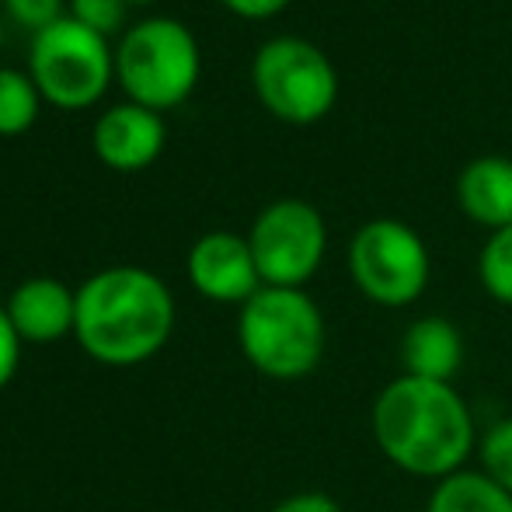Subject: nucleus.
Instances as JSON below:
<instances>
[{
  "mask_svg": "<svg viewBox=\"0 0 512 512\" xmlns=\"http://www.w3.org/2000/svg\"><path fill=\"white\" fill-rule=\"evenodd\" d=\"M370 429L377 450L398 471L425 481L464 471L478 450L474 415L457 387L411 373H398L373 398Z\"/></svg>",
  "mask_w": 512,
  "mask_h": 512,
  "instance_id": "obj_1",
  "label": "nucleus"
},
{
  "mask_svg": "<svg viewBox=\"0 0 512 512\" xmlns=\"http://www.w3.org/2000/svg\"><path fill=\"white\" fill-rule=\"evenodd\" d=\"M175 328V297L147 269L115 265L77 290L74 335L91 359L133 366L157 356Z\"/></svg>",
  "mask_w": 512,
  "mask_h": 512,
  "instance_id": "obj_2",
  "label": "nucleus"
},
{
  "mask_svg": "<svg viewBox=\"0 0 512 512\" xmlns=\"http://www.w3.org/2000/svg\"><path fill=\"white\" fill-rule=\"evenodd\" d=\"M237 342L251 366L269 380H304L321 366L328 328L304 290L262 286L237 317Z\"/></svg>",
  "mask_w": 512,
  "mask_h": 512,
  "instance_id": "obj_3",
  "label": "nucleus"
},
{
  "mask_svg": "<svg viewBox=\"0 0 512 512\" xmlns=\"http://www.w3.org/2000/svg\"><path fill=\"white\" fill-rule=\"evenodd\" d=\"M115 74L136 105L154 112L182 105L199 81L196 35L175 18L140 21L115 49Z\"/></svg>",
  "mask_w": 512,
  "mask_h": 512,
  "instance_id": "obj_4",
  "label": "nucleus"
},
{
  "mask_svg": "<svg viewBox=\"0 0 512 512\" xmlns=\"http://www.w3.org/2000/svg\"><path fill=\"white\" fill-rule=\"evenodd\" d=\"M255 91L272 115L286 122H317L338 98V77L328 56L307 39L279 35L255 56Z\"/></svg>",
  "mask_w": 512,
  "mask_h": 512,
  "instance_id": "obj_5",
  "label": "nucleus"
},
{
  "mask_svg": "<svg viewBox=\"0 0 512 512\" xmlns=\"http://www.w3.org/2000/svg\"><path fill=\"white\" fill-rule=\"evenodd\" d=\"M112 53L105 35L70 14L35 35L32 42V81L56 108H88L105 95L112 77Z\"/></svg>",
  "mask_w": 512,
  "mask_h": 512,
  "instance_id": "obj_6",
  "label": "nucleus"
},
{
  "mask_svg": "<svg viewBox=\"0 0 512 512\" xmlns=\"http://www.w3.org/2000/svg\"><path fill=\"white\" fill-rule=\"evenodd\" d=\"M349 272L366 300L408 307L429 286V248L398 220H370L349 244Z\"/></svg>",
  "mask_w": 512,
  "mask_h": 512,
  "instance_id": "obj_7",
  "label": "nucleus"
},
{
  "mask_svg": "<svg viewBox=\"0 0 512 512\" xmlns=\"http://www.w3.org/2000/svg\"><path fill=\"white\" fill-rule=\"evenodd\" d=\"M262 286L300 290L324 262L328 230L314 206L304 199H279L258 213L248 234Z\"/></svg>",
  "mask_w": 512,
  "mask_h": 512,
  "instance_id": "obj_8",
  "label": "nucleus"
},
{
  "mask_svg": "<svg viewBox=\"0 0 512 512\" xmlns=\"http://www.w3.org/2000/svg\"><path fill=\"white\" fill-rule=\"evenodd\" d=\"M189 279L203 297L216 304H248L262 290L248 237H237L230 230H213L192 244Z\"/></svg>",
  "mask_w": 512,
  "mask_h": 512,
  "instance_id": "obj_9",
  "label": "nucleus"
},
{
  "mask_svg": "<svg viewBox=\"0 0 512 512\" xmlns=\"http://www.w3.org/2000/svg\"><path fill=\"white\" fill-rule=\"evenodd\" d=\"M164 122L154 108L115 105L95 122V154L115 171H140L161 154Z\"/></svg>",
  "mask_w": 512,
  "mask_h": 512,
  "instance_id": "obj_10",
  "label": "nucleus"
},
{
  "mask_svg": "<svg viewBox=\"0 0 512 512\" xmlns=\"http://www.w3.org/2000/svg\"><path fill=\"white\" fill-rule=\"evenodd\" d=\"M7 317L21 342H60L77 324V293L63 286L60 279H28L7 300Z\"/></svg>",
  "mask_w": 512,
  "mask_h": 512,
  "instance_id": "obj_11",
  "label": "nucleus"
},
{
  "mask_svg": "<svg viewBox=\"0 0 512 512\" xmlns=\"http://www.w3.org/2000/svg\"><path fill=\"white\" fill-rule=\"evenodd\" d=\"M460 363H464V338H460L457 324L439 314L418 317V321L408 324L405 338H401V366H405V373L453 384Z\"/></svg>",
  "mask_w": 512,
  "mask_h": 512,
  "instance_id": "obj_12",
  "label": "nucleus"
},
{
  "mask_svg": "<svg viewBox=\"0 0 512 512\" xmlns=\"http://www.w3.org/2000/svg\"><path fill=\"white\" fill-rule=\"evenodd\" d=\"M460 209L481 227H512V161L509 157H478L457 182Z\"/></svg>",
  "mask_w": 512,
  "mask_h": 512,
  "instance_id": "obj_13",
  "label": "nucleus"
},
{
  "mask_svg": "<svg viewBox=\"0 0 512 512\" xmlns=\"http://www.w3.org/2000/svg\"><path fill=\"white\" fill-rule=\"evenodd\" d=\"M425 512H512V495L485 471H457L436 481Z\"/></svg>",
  "mask_w": 512,
  "mask_h": 512,
  "instance_id": "obj_14",
  "label": "nucleus"
},
{
  "mask_svg": "<svg viewBox=\"0 0 512 512\" xmlns=\"http://www.w3.org/2000/svg\"><path fill=\"white\" fill-rule=\"evenodd\" d=\"M39 95L32 77L18 70H0V136H18L39 115Z\"/></svg>",
  "mask_w": 512,
  "mask_h": 512,
  "instance_id": "obj_15",
  "label": "nucleus"
},
{
  "mask_svg": "<svg viewBox=\"0 0 512 512\" xmlns=\"http://www.w3.org/2000/svg\"><path fill=\"white\" fill-rule=\"evenodd\" d=\"M478 276L488 297L512 307V227H502L488 237L478 258Z\"/></svg>",
  "mask_w": 512,
  "mask_h": 512,
  "instance_id": "obj_16",
  "label": "nucleus"
},
{
  "mask_svg": "<svg viewBox=\"0 0 512 512\" xmlns=\"http://www.w3.org/2000/svg\"><path fill=\"white\" fill-rule=\"evenodd\" d=\"M478 457L481 471L512 495V415L488 425L478 443Z\"/></svg>",
  "mask_w": 512,
  "mask_h": 512,
  "instance_id": "obj_17",
  "label": "nucleus"
},
{
  "mask_svg": "<svg viewBox=\"0 0 512 512\" xmlns=\"http://www.w3.org/2000/svg\"><path fill=\"white\" fill-rule=\"evenodd\" d=\"M4 11L21 28L39 35L63 18V0H4Z\"/></svg>",
  "mask_w": 512,
  "mask_h": 512,
  "instance_id": "obj_18",
  "label": "nucleus"
},
{
  "mask_svg": "<svg viewBox=\"0 0 512 512\" xmlns=\"http://www.w3.org/2000/svg\"><path fill=\"white\" fill-rule=\"evenodd\" d=\"M74 18L98 35H112L126 18V0H74Z\"/></svg>",
  "mask_w": 512,
  "mask_h": 512,
  "instance_id": "obj_19",
  "label": "nucleus"
},
{
  "mask_svg": "<svg viewBox=\"0 0 512 512\" xmlns=\"http://www.w3.org/2000/svg\"><path fill=\"white\" fill-rule=\"evenodd\" d=\"M18 363H21V335L14 331L7 307H0V391L14 380Z\"/></svg>",
  "mask_w": 512,
  "mask_h": 512,
  "instance_id": "obj_20",
  "label": "nucleus"
},
{
  "mask_svg": "<svg viewBox=\"0 0 512 512\" xmlns=\"http://www.w3.org/2000/svg\"><path fill=\"white\" fill-rule=\"evenodd\" d=\"M272 512H342V506L328 492H297L286 495L283 502H276Z\"/></svg>",
  "mask_w": 512,
  "mask_h": 512,
  "instance_id": "obj_21",
  "label": "nucleus"
},
{
  "mask_svg": "<svg viewBox=\"0 0 512 512\" xmlns=\"http://www.w3.org/2000/svg\"><path fill=\"white\" fill-rule=\"evenodd\" d=\"M230 11L244 14V18H269V14L283 11L290 0H223Z\"/></svg>",
  "mask_w": 512,
  "mask_h": 512,
  "instance_id": "obj_22",
  "label": "nucleus"
},
{
  "mask_svg": "<svg viewBox=\"0 0 512 512\" xmlns=\"http://www.w3.org/2000/svg\"><path fill=\"white\" fill-rule=\"evenodd\" d=\"M126 4H147V0H126Z\"/></svg>",
  "mask_w": 512,
  "mask_h": 512,
  "instance_id": "obj_23",
  "label": "nucleus"
},
{
  "mask_svg": "<svg viewBox=\"0 0 512 512\" xmlns=\"http://www.w3.org/2000/svg\"><path fill=\"white\" fill-rule=\"evenodd\" d=\"M0 42H4V21H0Z\"/></svg>",
  "mask_w": 512,
  "mask_h": 512,
  "instance_id": "obj_24",
  "label": "nucleus"
}]
</instances>
